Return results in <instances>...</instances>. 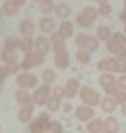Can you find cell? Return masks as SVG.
Returning <instances> with one entry per match:
<instances>
[{"mask_svg":"<svg viewBox=\"0 0 126 133\" xmlns=\"http://www.w3.org/2000/svg\"><path fill=\"white\" fill-rule=\"evenodd\" d=\"M95 2H97V3L100 5V3H105V2H107V0H95Z\"/></svg>","mask_w":126,"mask_h":133,"instance_id":"cell-45","label":"cell"},{"mask_svg":"<svg viewBox=\"0 0 126 133\" xmlns=\"http://www.w3.org/2000/svg\"><path fill=\"white\" fill-rule=\"evenodd\" d=\"M17 85L23 90H29V89H36L38 87V77L28 71H23L17 76Z\"/></svg>","mask_w":126,"mask_h":133,"instance_id":"cell-5","label":"cell"},{"mask_svg":"<svg viewBox=\"0 0 126 133\" xmlns=\"http://www.w3.org/2000/svg\"><path fill=\"white\" fill-rule=\"evenodd\" d=\"M121 110H123V115H124V117H126V104H124V105H123V109H121Z\"/></svg>","mask_w":126,"mask_h":133,"instance_id":"cell-44","label":"cell"},{"mask_svg":"<svg viewBox=\"0 0 126 133\" xmlns=\"http://www.w3.org/2000/svg\"><path fill=\"white\" fill-rule=\"evenodd\" d=\"M5 68H7L8 74H15V72H18V71H20V63H10V64L5 66Z\"/></svg>","mask_w":126,"mask_h":133,"instance_id":"cell-39","label":"cell"},{"mask_svg":"<svg viewBox=\"0 0 126 133\" xmlns=\"http://www.w3.org/2000/svg\"><path fill=\"white\" fill-rule=\"evenodd\" d=\"M46 107H48V112H57L61 109V97L51 92V95H49V99L46 102Z\"/></svg>","mask_w":126,"mask_h":133,"instance_id":"cell-25","label":"cell"},{"mask_svg":"<svg viewBox=\"0 0 126 133\" xmlns=\"http://www.w3.org/2000/svg\"><path fill=\"white\" fill-rule=\"evenodd\" d=\"M49 43H51V48L54 49V53H59V51H64V49H65V39H64L57 31L51 35Z\"/></svg>","mask_w":126,"mask_h":133,"instance_id":"cell-19","label":"cell"},{"mask_svg":"<svg viewBox=\"0 0 126 133\" xmlns=\"http://www.w3.org/2000/svg\"><path fill=\"white\" fill-rule=\"evenodd\" d=\"M18 49L21 53L28 54V53H33L34 51V39L33 38H20V43H18Z\"/></svg>","mask_w":126,"mask_h":133,"instance_id":"cell-23","label":"cell"},{"mask_svg":"<svg viewBox=\"0 0 126 133\" xmlns=\"http://www.w3.org/2000/svg\"><path fill=\"white\" fill-rule=\"evenodd\" d=\"M33 110H34V104H29V105H23L18 112V120L21 123H29L33 120Z\"/></svg>","mask_w":126,"mask_h":133,"instance_id":"cell-15","label":"cell"},{"mask_svg":"<svg viewBox=\"0 0 126 133\" xmlns=\"http://www.w3.org/2000/svg\"><path fill=\"white\" fill-rule=\"evenodd\" d=\"M105 130V122L100 118H92L87 123V131L88 133H102Z\"/></svg>","mask_w":126,"mask_h":133,"instance_id":"cell-24","label":"cell"},{"mask_svg":"<svg viewBox=\"0 0 126 133\" xmlns=\"http://www.w3.org/2000/svg\"><path fill=\"white\" fill-rule=\"evenodd\" d=\"M18 43H20V38L17 36H8L3 43V49H8V51H17L18 49Z\"/></svg>","mask_w":126,"mask_h":133,"instance_id":"cell-32","label":"cell"},{"mask_svg":"<svg viewBox=\"0 0 126 133\" xmlns=\"http://www.w3.org/2000/svg\"><path fill=\"white\" fill-rule=\"evenodd\" d=\"M13 2H15V3H17V5H18V7H21V5L25 3V0H13Z\"/></svg>","mask_w":126,"mask_h":133,"instance_id":"cell-43","label":"cell"},{"mask_svg":"<svg viewBox=\"0 0 126 133\" xmlns=\"http://www.w3.org/2000/svg\"><path fill=\"white\" fill-rule=\"evenodd\" d=\"M123 2H124V8H126V0H123Z\"/></svg>","mask_w":126,"mask_h":133,"instance_id":"cell-46","label":"cell"},{"mask_svg":"<svg viewBox=\"0 0 126 133\" xmlns=\"http://www.w3.org/2000/svg\"><path fill=\"white\" fill-rule=\"evenodd\" d=\"M59 133H64V130H62V131H59Z\"/></svg>","mask_w":126,"mask_h":133,"instance_id":"cell-50","label":"cell"},{"mask_svg":"<svg viewBox=\"0 0 126 133\" xmlns=\"http://www.w3.org/2000/svg\"><path fill=\"white\" fill-rule=\"evenodd\" d=\"M69 63H70V56L67 53V49L56 53V56H54V64H56L57 69H62V71L67 69L69 68Z\"/></svg>","mask_w":126,"mask_h":133,"instance_id":"cell-13","label":"cell"},{"mask_svg":"<svg viewBox=\"0 0 126 133\" xmlns=\"http://www.w3.org/2000/svg\"><path fill=\"white\" fill-rule=\"evenodd\" d=\"M28 125H29V133H48L51 123H44L41 118L36 117V118H33Z\"/></svg>","mask_w":126,"mask_h":133,"instance_id":"cell-14","label":"cell"},{"mask_svg":"<svg viewBox=\"0 0 126 133\" xmlns=\"http://www.w3.org/2000/svg\"><path fill=\"white\" fill-rule=\"evenodd\" d=\"M18 31L23 38H31L34 35V31H36V25H34L31 20H23V22H20V25H18Z\"/></svg>","mask_w":126,"mask_h":133,"instance_id":"cell-12","label":"cell"},{"mask_svg":"<svg viewBox=\"0 0 126 133\" xmlns=\"http://www.w3.org/2000/svg\"><path fill=\"white\" fill-rule=\"evenodd\" d=\"M112 30H110L108 26H105V25H100V26L97 28V38L98 41H108L110 38H112Z\"/></svg>","mask_w":126,"mask_h":133,"instance_id":"cell-28","label":"cell"},{"mask_svg":"<svg viewBox=\"0 0 126 133\" xmlns=\"http://www.w3.org/2000/svg\"><path fill=\"white\" fill-rule=\"evenodd\" d=\"M54 13H56V17L57 18H61L62 22L64 20H67L70 17V7H69V3H57L56 7H54Z\"/></svg>","mask_w":126,"mask_h":133,"instance_id":"cell-22","label":"cell"},{"mask_svg":"<svg viewBox=\"0 0 126 133\" xmlns=\"http://www.w3.org/2000/svg\"><path fill=\"white\" fill-rule=\"evenodd\" d=\"M97 10H98V15H103V17H108V15L112 13V5H110L108 2H105V3H100L98 7H97Z\"/></svg>","mask_w":126,"mask_h":133,"instance_id":"cell-35","label":"cell"},{"mask_svg":"<svg viewBox=\"0 0 126 133\" xmlns=\"http://www.w3.org/2000/svg\"><path fill=\"white\" fill-rule=\"evenodd\" d=\"M59 131H62V125H61V122L53 120V122H51V125H49V131H48V133H59Z\"/></svg>","mask_w":126,"mask_h":133,"instance_id":"cell-37","label":"cell"},{"mask_svg":"<svg viewBox=\"0 0 126 133\" xmlns=\"http://www.w3.org/2000/svg\"><path fill=\"white\" fill-rule=\"evenodd\" d=\"M51 49V43L46 36H38L34 39V53L41 54V56H46Z\"/></svg>","mask_w":126,"mask_h":133,"instance_id":"cell-11","label":"cell"},{"mask_svg":"<svg viewBox=\"0 0 126 133\" xmlns=\"http://www.w3.org/2000/svg\"><path fill=\"white\" fill-rule=\"evenodd\" d=\"M18 10H20V7L13 2V0H7V2L3 3V12H5V15H8V17H12V15H17Z\"/></svg>","mask_w":126,"mask_h":133,"instance_id":"cell-30","label":"cell"},{"mask_svg":"<svg viewBox=\"0 0 126 133\" xmlns=\"http://www.w3.org/2000/svg\"><path fill=\"white\" fill-rule=\"evenodd\" d=\"M116 85H118V89L126 92V74H120V77L116 79Z\"/></svg>","mask_w":126,"mask_h":133,"instance_id":"cell-38","label":"cell"},{"mask_svg":"<svg viewBox=\"0 0 126 133\" xmlns=\"http://www.w3.org/2000/svg\"><path fill=\"white\" fill-rule=\"evenodd\" d=\"M124 133H126V131H124Z\"/></svg>","mask_w":126,"mask_h":133,"instance_id":"cell-52","label":"cell"},{"mask_svg":"<svg viewBox=\"0 0 126 133\" xmlns=\"http://www.w3.org/2000/svg\"><path fill=\"white\" fill-rule=\"evenodd\" d=\"M79 97L82 99L84 105H90V107H95L100 104V94L95 89L88 87V85H84V87H80V92H79Z\"/></svg>","mask_w":126,"mask_h":133,"instance_id":"cell-4","label":"cell"},{"mask_svg":"<svg viewBox=\"0 0 126 133\" xmlns=\"http://www.w3.org/2000/svg\"><path fill=\"white\" fill-rule=\"evenodd\" d=\"M120 20H121V22H123V23L126 25V8L123 10V12H121V13H120Z\"/></svg>","mask_w":126,"mask_h":133,"instance_id":"cell-42","label":"cell"},{"mask_svg":"<svg viewBox=\"0 0 126 133\" xmlns=\"http://www.w3.org/2000/svg\"><path fill=\"white\" fill-rule=\"evenodd\" d=\"M31 95H33V104L34 105H46L49 95H51V87L46 85V84H41L34 89V94H31Z\"/></svg>","mask_w":126,"mask_h":133,"instance_id":"cell-7","label":"cell"},{"mask_svg":"<svg viewBox=\"0 0 126 133\" xmlns=\"http://www.w3.org/2000/svg\"><path fill=\"white\" fill-rule=\"evenodd\" d=\"M56 71L51 69V68H48V69H44L43 71V74H41V79H43V84H46V85H51L56 82Z\"/></svg>","mask_w":126,"mask_h":133,"instance_id":"cell-27","label":"cell"},{"mask_svg":"<svg viewBox=\"0 0 126 133\" xmlns=\"http://www.w3.org/2000/svg\"><path fill=\"white\" fill-rule=\"evenodd\" d=\"M75 58H77V61H79V63H82V64H87V63H90L92 56H90V53H88V51L77 49V53H75Z\"/></svg>","mask_w":126,"mask_h":133,"instance_id":"cell-34","label":"cell"},{"mask_svg":"<svg viewBox=\"0 0 126 133\" xmlns=\"http://www.w3.org/2000/svg\"><path fill=\"white\" fill-rule=\"evenodd\" d=\"M98 82H100V85L105 89V92H107V90H110L112 87H115V85H116V77H115L112 72H107V74H102V76H100Z\"/></svg>","mask_w":126,"mask_h":133,"instance_id":"cell-21","label":"cell"},{"mask_svg":"<svg viewBox=\"0 0 126 133\" xmlns=\"http://www.w3.org/2000/svg\"><path fill=\"white\" fill-rule=\"evenodd\" d=\"M116 102H115L113 99H112V97H103V99L102 100H100V107H102V110L103 112H108V114H112V112H115V110H116Z\"/></svg>","mask_w":126,"mask_h":133,"instance_id":"cell-26","label":"cell"},{"mask_svg":"<svg viewBox=\"0 0 126 133\" xmlns=\"http://www.w3.org/2000/svg\"><path fill=\"white\" fill-rule=\"evenodd\" d=\"M77 92H80V82L77 79L70 77L67 82H65V85H64V97L74 99V97H77Z\"/></svg>","mask_w":126,"mask_h":133,"instance_id":"cell-9","label":"cell"},{"mask_svg":"<svg viewBox=\"0 0 126 133\" xmlns=\"http://www.w3.org/2000/svg\"><path fill=\"white\" fill-rule=\"evenodd\" d=\"M102 133H108V131H105V130H103V131H102Z\"/></svg>","mask_w":126,"mask_h":133,"instance_id":"cell-49","label":"cell"},{"mask_svg":"<svg viewBox=\"0 0 126 133\" xmlns=\"http://www.w3.org/2000/svg\"><path fill=\"white\" fill-rule=\"evenodd\" d=\"M15 100L20 104V107L23 105H29L33 104V95L29 94L28 90H23V89H18L17 92H15Z\"/></svg>","mask_w":126,"mask_h":133,"instance_id":"cell-18","label":"cell"},{"mask_svg":"<svg viewBox=\"0 0 126 133\" xmlns=\"http://www.w3.org/2000/svg\"><path fill=\"white\" fill-rule=\"evenodd\" d=\"M124 35H126V25H124Z\"/></svg>","mask_w":126,"mask_h":133,"instance_id":"cell-47","label":"cell"},{"mask_svg":"<svg viewBox=\"0 0 126 133\" xmlns=\"http://www.w3.org/2000/svg\"><path fill=\"white\" fill-rule=\"evenodd\" d=\"M8 76H10V74H8V71H7V68H5V66H3V68H0V85H2V82L8 77Z\"/></svg>","mask_w":126,"mask_h":133,"instance_id":"cell-40","label":"cell"},{"mask_svg":"<svg viewBox=\"0 0 126 133\" xmlns=\"http://www.w3.org/2000/svg\"><path fill=\"white\" fill-rule=\"evenodd\" d=\"M107 95L112 97L116 104H121V105L126 104V92L121 90V89H118V85H115V87H112L110 90H107Z\"/></svg>","mask_w":126,"mask_h":133,"instance_id":"cell-16","label":"cell"},{"mask_svg":"<svg viewBox=\"0 0 126 133\" xmlns=\"http://www.w3.org/2000/svg\"><path fill=\"white\" fill-rule=\"evenodd\" d=\"M97 17H98V10H97V7H92V5H88V7L82 8V10L77 13V17H75V23H77L80 28H90V26L95 23Z\"/></svg>","mask_w":126,"mask_h":133,"instance_id":"cell-2","label":"cell"},{"mask_svg":"<svg viewBox=\"0 0 126 133\" xmlns=\"http://www.w3.org/2000/svg\"><path fill=\"white\" fill-rule=\"evenodd\" d=\"M107 48L115 58H126V35L113 33L112 38L107 41Z\"/></svg>","mask_w":126,"mask_h":133,"instance_id":"cell-1","label":"cell"},{"mask_svg":"<svg viewBox=\"0 0 126 133\" xmlns=\"http://www.w3.org/2000/svg\"><path fill=\"white\" fill-rule=\"evenodd\" d=\"M97 68L100 71H107V72H116V58H107L98 61Z\"/></svg>","mask_w":126,"mask_h":133,"instance_id":"cell-20","label":"cell"},{"mask_svg":"<svg viewBox=\"0 0 126 133\" xmlns=\"http://www.w3.org/2000/svg\"><path fill=\"white\" fill-rule=\"evenodd\" d=\"M75 46L79 49H84V51H88V53H93V51L98 49V39L95 36H90V35H85V33H79L75 36Z\"/></svg>","mask_w":126,"mask_h":133,"instance_id":"cell-3","label":"cell"},{"mask_svg":"<svg viewBox=\"0 0 126 133\" xmlns=\"http://www.w3.org/2000/svg\"><path fill=\"white\" fill-rule=\"evenodd\" d=\"M57 33L61 35L64 39H67L70 36H74V23L69 22V20H64V22L57 26Z\"/></svg>","mask_w":126,"mask_h":133,"instance_id":"cell-17","label":"cell"},{"mask_svg":"<svg viewBox=\"0 0 126 133\" xmlns=\"http://www.w3.org/2000/svg\"><path fill=\"white\" fill-rule=\"evenodd\" d=\"M53 94H56V95H59L62 99V95H64V87H61V85H56L54 87V90H53Z\"/></svg>","mask_w":126,"mask_h":133,"instance_id":"cell-41","label":"cell"},{"mask_svg":"<svg viewBox=\"0 0 126 133\" xmlns=\"http://www.w3.org/2000/svg\"><path fill=\"white\" fill-rule=\"evenodd\" d=\"M43 63H44V56H41V54H38V53L33 51V53L25 54L23 61L20 63V69L28 71V69H33V68H36V66L43 64Z\"/></svg>","mask_w":126,"mask_h":133,"instance_id":"cell-6","label":"cell"},{"mask_svg":"<svg viewBox=\"0 0 126 133\" xmlns=\"http://www.w3.org/2000/svg\"><path fill=\"white\" fill-rule=\"evenodd\" d=\"M2 59H3L7 64H10V63H18V61H17V51L3 49V51H2Z\"/></svg>","mask_w":126,"mask_h":133,"instance_id":"cell-33","label":"cell"},{"mask_svg":"<svg viewBox=\"0 0 126 133\" xmlns=\"http://www.w3.org/2000/svg\"><path fill=\"white\" fill-rule=\"evenodd\" d=\"M105 122V131H108V133H116L118 128H120V125H118V120L115 118V117H108L107 120H103Z\"/></svg>","mask_w":126,"mask_h":133,"instance_id":"cell-29","label":"cell"},{"mask_svg":"<svg viewBox=\"0 0 126 133\" xmlns=\"http://www.w3.org/2000/svg\"><path fill=\"white\" fill-rule=\"evenodd\" d=\"M116 72L126 74V58H116Z\"/></svg>","mask_w":126,"mask_h":133,"instance_id":"cell-36","label":"cell"},{"mask_svg":"<svg viewBox=\"0 0 126 133\" xmlns=\"http://www.w3.org/2000/svg\"><path fill=\"white\" fill-rule=\"evenodd\" d=\"M93 115H95L93 107H90V105H79L75 109V117L80 122H90L93 118Z\"/></svg>","mask_w":126,"mask_h":133,"instance_id":"cell-10","label":"cell"},{"mask_svg":"<svg viewBox=\"0 0 126 133\" xmlns=\"http://www.w3.org/2000/svg\"><path fill=\"white\" fill-rule=\"evenodd\" d=\"M38 28H39V31L44 33V35H49V33H56V22H54V18L51 17H43V18H39V22H38Z\"/></svg>","mask_w":126,"mask_h":133,"instance_id":"cell-8","label":"cell"},{"mask_svg":"<svg viewBox=\"0 0 126 133\" xmlns=\"http://www.w3.org/2000/svg\"><path fill=\"white\" fill-rule=\"evenodd\" d=\"M51 2H54V0H51Z\"/></svg>","mask_w":126,"mask_h":133,"instance_id":"cell-51","label":"cell"},{"mask_svg":"<svg viewBox=\"0 0 126 133\" xmlns=\"http://www.w3.org/2000/svg\"><path fill=\"white\" fill-rule=\"evenodd\" d=\"M34 2H38V3H39V2H41V0H34Z\"/></svg>","mask_w":126,"mask_h":133,"instance_id":"cell-48","label":"cell"},{"mask_svg":"<svg viewBox=\"0 0 126 133\" xmlns=\"http://www.w3.org/2000/svg\"><path fill=\"white\" fill-rule=\"evenodd\" d=\"M39 5V12H41L43 15H49L54 10V2H51V0H41V2L38 3Z\"/></svg>","mask_w":126,"mask_h":133,"instance_id":"cell-31","label":"cell"}]
</instances>
